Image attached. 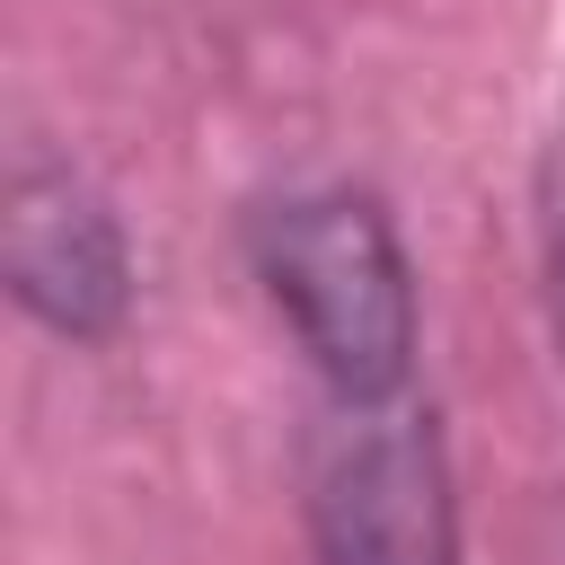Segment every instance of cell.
Returning a JSON list of instances; mask_svg holds the SVG:
<instances>
[{"mask_svg":"<svg viewBox=\"0 0 565 565\" xmlns=\"http://www.w3.org/2000/svg\"><path fill=\"white\" fill-rule=\"evenodd\" d=\"M9 282L53 335H106L124 318V291H132L124 230L53 159H26L9 177Z\"/></svg>","mask_w":565,"mask_h":565,"instance_id":"3957f363","label":"cell"},{"mask_svg":"<svg viewBox=\"0 0 565 565\" xmlns=\"http://www.w3.org/2000/svg\"><path fill=\"white\" fill-rule=\"evenodd\" d=\"M547 274H556V327H565V212H556V247H547Z\"/></svg>","mask_w":565,"mask_h":565,"instance_id":"277c9868","label":"cell"},{"mask_svg":"<svg viewBox=\"0 0 565 565\" xmlns=\"http://www.w3.org/2000/svg\"><path fill=\"white\" fill-rule=\"evenodd\" d=\"M309 539L318 565H459V512L433 415L388 397H335L309 441Z\"/></svg>","mask_w":565,"mask_h":565,"instance_id":"7a4b0ae2","label":"cell"},{"mask_svg":"<svg viewBox=\"0 0 565 565\" xmlns=\"http://www.w3.org/2000/svg\"><path fill=\"white\" fill-rule=\"evenodd\" d=\"M256 265L335 397H388L415 362V282L371 194H291L256 221Z\"/></svg>","mask_w":565,"mask_h":565,"instance_id":"6da1fadb","label":"cell"}]
</instances>
